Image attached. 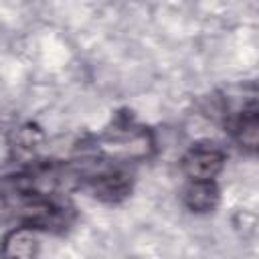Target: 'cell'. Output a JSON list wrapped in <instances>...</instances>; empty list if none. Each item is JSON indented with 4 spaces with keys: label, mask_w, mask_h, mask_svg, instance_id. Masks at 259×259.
I'll list each match as a JSON object with an SVG mask.
<instances>
[{
    "label": "cell",
    "mask_w": 259,
    "mask_h": 259,
    "mask_svg": "<svg viewBox=\"0 0 259 259\" xmlns=\"http://www.w3.org/2000/svg\"><path fill=\"white\" fill-rule=\"evenodd\" d=\"M233 136L239 142L241 148L255 152L257 144H259V117H257V109L255 105H251L249 109H243L237 117V121L233 123Z\"/></svg>",
    "instance_id": "5b68a950"
},
{
    "label": "cell",
    "mask_w": 259,
    "mask_h": 259,
    "mask_svg": "<svg viewBox=\"0 0 259 259\" xmlns=\"http://www.w3.org/2000/svg\"><path fill=\"white\" fill-rule=\"evenodd\" d=\"M99 148L115 158H146L154 148V140L148 130L138 127V130H125V132H115L113 136H105Z\"/></svg>",
    "instance_id": "6da1fadb"
},
{
    "label": "cell",
    "mask_w": 259,
    "mask_h": 259,
    "mask_svg": "<svg viewBox=\"0 0 259 259\" xmlns=\"http://www.w3.org/2000/svg\"><path fill=\"white\" fill-rule=\"evenodd\" d=\"M180 166L190 180H214L225 166V154L212 146H194L182 156Z\"/></svg>",
    "instance_id": "7a4b0ae2"
},
{
    "label": "cell",
    "mask_w": 259,
    "mask_h": 259,
    "mask_svg": "<svg viewBox=\"0 0 259 259\" xmlns=\"http://www.w3.org/2000/svg\"><path fill=\"white\" fill-rule=\"evenodd\" d=\"M219 196L214 180H190L182 192V200L192 212H210L219 204Z\"/></svg>",
    "instance_id": "277c9868"
},
{
    "label": "cell",
    "mask_w": 259,
    "mask_h": 259,
    "mask_svg": "<svg viewBox=\"0 0 259 259\" xmlns=\"http://www.w3.org/2000/svg\"><path fill=\"white\" fill-rule=\"evenodd\" d=\"M93 192L95 196L103 200H119L130 192V178L123 172H107L93 180Z\"/></svg>",
    "instance_id": "8992f818"
},
{
    "label": "cell",
    "mask_w": 259,
    "mask_h": 259,
    "mask_svg": "<svg viewBox=\"0 0 259 259\" xmlns=\"http://www.w3.org/2000/svg\"><path fill=\"white\" fill-rule=\"evenodd\" d=\"M40 249V239L34 227L22 225L8 231L0 243L2 259H36Z\"/></svg>",
    "instance_id": "3957f363"
}]
</instances>
